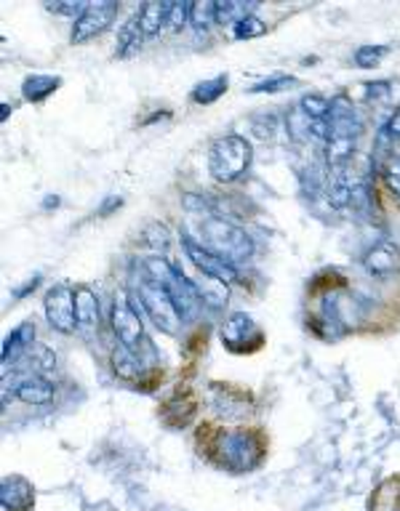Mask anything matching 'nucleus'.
<instances>
[{
	"label": "nucleus",
	"instance_id": "nucleus-1",
	"mask_svg": "<svg viewBox=\"0 0 400 511\" xmlns=\"http://www.w3.org/2000/svg\"><path fill=\"white\" fill-rule=\"evenodd\" d=\"M200 453L227 472H251L262 464L267 453V439L259 429L225 432L216 427H200Z\"/></svg>",
	"mask_w": 400,
	"mask_h": 511
},
{
	"label": "nucleus",
	"instance_id": "nucleus-2",
	"mask_svg": "<svg viewBox=\"0 0 400 511\" xmlns=\"http://www.w3.org/2000/svg\"><path fill=\"white\" fill-rule=\"evenodd\" d=\"M193 216L198 219V235L195 237L205 251H211L214 256H219L222 261H227L233 267L251 259L254 240L248 237L245 230H240L233 221H227L216 213H208V211H200Z\"/></svg>",
	"mask_w": 400,
	"mask_h": 511
},
{
	"label": "nucleus",
	"instance_id": "nucleus-3",
	"mask_svg": "<svg viewBox=\"0 0 400 511\" xmlns=\"http://www.w3.org/2000/svg\"><path fill=\"white\" fill-rule=\"evenodd\" d=\"M331 136L325 142V162L334 173L347 171V162L355 158L360 139V118L355 104L347 93L331 99Z\"/></svg>",
	"mask_w": 400,
	"mask_h": 511
},
{
	"label": "nucleus",
	"instance_id": "nucleus-4",
	"mask_svg": "<svg viewBox=\"0 0 400 511\" xmlns=\"http://www.w3.org/2000/svg\"><path fill=\"white\" fill-rule=\"evenodd\" d=\"M142 277L158 282L160 288L171 296V301H174L182 319H193L198 315L200 304H203L198 290H195L193 280H187L174 264H168L165 259H147L142 264Z\"/></svg>",
	"mask_w": 400,
	"mask_h": 511
},
{
	"label": "nucleus",
	"instance_id": "nucleus-5",
	"mask_svg": "<svg viewBox=\"0 0 400 511\" xmlns=\"http://www.w3.org/2000/svg\"><path fill=\"white\" fill-rule=\"evenodd\" d=\"M251 144L243 136H222L211 144L208 152V173L219 182V184H233L243 179L251 168Z\"/></svg>",
	"mask_w": 400,
	"mask_h": 511
},
{
	"label": "nucleus",
	"instance_id": "nucleus-6",
	"mask_svg": "<svg viewBox=\"0 0 400 511\" xmlns=\"http://www.w3.org/2000/svg\"><path fill=\"white\" fill-rule=\"evenodd\" d=\"M136 296H139V304L145 307V312L153 319V325L158 328L160 333H168V336H176V333H179L182 317L176 312L171 296L160 288L158 282L142 277V280H139V288H136Z\"/></svg>",
	"mask_w": 400,
	"mask_h": 511
},
{
	"label": "nucleus",
	"instance_id": "nucleus-7",
	"mask_svg": "<svg viewBox=\"0 0 400 511\" xmlns=\"http://www.w3.org/2000/svg\"><path fill=\"white\" fill-rule=\"evenodd\" d=\"M110 322H113V330L118 336L120 347H125L131 354H142V349H150V339L145 333V322L139 312L134 310V304L128 301L125 293H120L113 304V312H110ZM142 359V357H139Z\"/></svg>",
	"mask_w": 400,
	"mask_h": 511
},
{
	"label": "nucleus",
	"instance_id": "nucleus-8",
	"mask_svg": "<svg viewBox=\"0 0 400 511\" xmlns=\"http://www.w3.org/2000/svg\"><path fill=\"white\" fill-rule=\"evenodd\" d=\"M45 319L54 330L59 333H75L78 330V317H75V288L67 282H56L45 293Z\"/></svg>",
	"mask_w": 400,
	"mask_h": 511
},
{
	"label": "nucleus",
	"instance_id": "nucleus-9",
	"mask_svg": "<svg viewBox=\"0 0 400 511\" xmlns=\"http://www.w3.org/2000/svg\"><path fill=\"white\" fill-rule=\"evenodd\" d=\"M222 344L235 354L256 352L265 344V333L245 312H233L222 325Z\"/></svg>",
	"mask_w": 400,
	"mask_h": 511
},
{
	"label": "nucleus",
	"instance_id": "nucleus-10",
	"mask_svg": "<svg viewBox=\"0 0 400 511\" xmlns=\"http://www.w3.org/2000/svg\"><path fill=\"white\" fill-rule=\"evenodd\" d=\"M115 19H118V3H115V0L88 3L85 11L75 19V27H73V43H85V40L102 35Z\"/></svg>",
	"mask_w": 400,
	"mask_h": 511
},
{
	"label": "nucleus",
	"instance_id": "nucleus-11",
	"mask_svg": "<svg viewBox=\"0 0 400 511\" xmlns=\"http://www.w3.org/2000/svg\"><path fill=\"white\" fill-rule=\"evenodd\" d=\"M182 248H185L187 259L193 261V267L198 270L200 275L216 277V280H222V282H227V285H230V282H238V267H233V264L222 261L219 256H214L211 251H205L195 237H182Z\"/></svg>",
	"mask_w": 400,
	"mask_h": 511
},
{
	"label": "nucleus",
	"instance_id": "nucleus-12",
	"mask_svg": "<svg viewBox=\"0 0 400 511\" xmlns=\"http://www.w3.org/2000/svg\"><path fill=\"white\" fill-rule=\"evenodd\" d=\"M195 416H198V397L190 389H176L160 408V418L168 429H185L195 421Z\"/></svg>",
	"mask_w": 400,
	"mask_h": 511
},
{
	"label": "nucleus",
	"instance_id": "nucleus-13",
	"mask_svg": "<svg viewBox=\"0 0 400 511\" xmlns=\"http://www.w3.org/2000/svg\"><path fill=\"white\" fill-rule=\"evenodd\" d=\"M0 506H3V511H33V506H35V487L19 474L3 477V482H0Z\"/></svg>",
	"mask_w": 400,
	"mask_h": 511
},
{
	"label": "nucleus",
	"instance_id": "nucleus-14",
	"mask_svg": "<svg viewBox=\"0 0 400 511\" xmlns=\"http://www.w3.org/2000/svg\"><path fill=\"white\" fill-rule=\"evenodd\" d=\"M363 267H365L368 275L379 277V280L395 275V272H400V248L395 242H390V240L376 242V245L365 253Z\"/></svg>",
	"mask_w": 400,
	"mask_h": 511
},
{
	"label": "nucleus",
	"instance_id": "nucleus-15",
	"mask_svg": "<svg viewBox=\"0 0 400 511\" xmlns=\"http://www.w3.org/2000/svg\"><path fill=\"white\" fill-rule=\"evenodd\" d=\"M75 317H78V330L83 336H94L99 330V299L88 285L75 288Z\"/></svg>",
	"mask_w": 400,
	"mask_h": 511
},
{
	"label": "nucleus",
	"instance_id": "nucleus-16",
	"mask_svg": "<svg viewBox=\"0 0 400 511\" xmlns=\"http://www.w3.org/2000/svg\"><path fill=\"white\" fill-rule=\"evenodd\" d=\"M35 341V325L33 322H22L5 341H3V352H0V359H3V370H8V365H14L22 354L27 352Z\"/></svg>",
	"mask_w": 400,
	"mask_h": 511
},
{
	"label": "nucleus",
	"instance_id": "nucleus-17",
	"mask_svg": "<svg viewBox=\"0 0 400 511\" xmlns=\"http://www.w3.org/2000/svg\"><path fill=\"white\" fill-rule=\"evenodd\" d=\"M16 399H22L25 405H48L54 399V384L45 376H30L19 381Z\"/></svg>",
	"mask_w": 400,
	"mask_h": 511
},
{
	"label": "nucleus",
	"instance_id": "nucleus-18",
	"mask_svg": "<svg viewBox=\"0 0 400 511\" xmlns=\"http://www.w3.org/2000/svg\"><path fill=\"white\" fill-rule=\"evenodd\" d=\"M358 182L360 176H355V173H347V171L334 173V182H331V187H328V202H331V208H336V211L350 208V205H353V192H355Z\"/></svg>",
	"mask_w": 400,
	"mask_h": 511
},
{
	"label": "nucleus",
	"instance_id": "nucleus-19",
	"mask_svg": "<svg viewBox=\"0 0 400 511\" xmlns=\"http://www.w3.org/2000/svg\"><path fill=\"white\" fill-rule=\"evenodd\" d=\"M193 285H195V290H198L200 301L208 304L211 310H222V307L227 304V299H230L227 282H222V280H216V277L200 275L198 280H193Z\"/></svg>",
	"mask_w": 400,
	"mask_h": 511
},
{
	"label": "nucleus",
	"instance_id": "nucleus-20",
	"mask_svg": "<svg viewBox=\"0 0 400 511\" xmlns=\"http://www.w3.org/2000/svg\"><path fill=\"white\" fill-rule=\"evenodd\" d=\"M142 40H145V30H142V22H139V11L120 27L118 33V48H115V54H118L120 59H128V56H134L136 51H139V45H142Z\"/></svg>",
	"mask_w": 400,
	"mask_h": 511
},
{
	"label": "nucleus",
	"instance_id": "nucleus-21",
	"mask_svg": "<svg viewBox=\"0 0 400 511\" xmlns=\"http://www.w3.org/2000/svg\"><path fill=\"white\" fill-rule=\"evenodd\" d=\"M168 11H171V3H158V0L145 3V5L139 8V22H142L145 38L158 35L160 30L165 27V22H168Z\"/></svg>",
	"mask_w": 400,
	"mask_h": 511
},
{
	"label": "nucleus",
	"instance_id": "nucleus-22",
	"mask_svg": "<svg viewBox=\"0 0 400 511\" xmlns=\"http://www.w3.org/2000/svg\"><path fill=\"white\" fill-rule=\"evenodd\" d=\"M59 85H62V78H56V75H30V78H25V83H22V96L27 102H33V104H40Z\"/></svg>",
	"mask_w": 400,
	"mask_h": 511
},
{
	"label": "nucleus",
	"instance_id": "nucleus-23",
	"mask_svg": "<svg viewBox=\"0 0 400 511\" xmlns=\"http://www.w3.org/2000/svg\"><path fill=\"white\" fill-rule=\"evenodd\" d=\"M256 3H243V0H222L216 3V25L225 27H238L243 19L254 16Z\"/></svg>",
	"mask_w": 400,
	"mask_h": 511
},
{
	"label": "nucleus",
	"instance_id": "nucleus-24",
	"mask_svg": "<svg viewBox=\"0 0 400 511\" xmlns=\"http://www.w3.org/2000/svg\"><path fill=\"white\" fill-rule=\"evenodd\" d=\"M113 368H115V373H118L123 381H136V384H142V359L136 357V354H131L125 347H118L115 352H113Z\"/></svg>",
	"mask_w": 400,
	"mask_h": 511
},
{
	"label": "nucleus",
	"instance_id": "nucleus-25",
	"mask_svg": "<svg viewBox=\"0 0 400 511\" xmlns=\"http://www.w3.org/2000/svg\"><path fill=\"white\" fill-rule=\"evenodd\" d=\"M227 85H230L227 75H216V78L203 80V83H198V85L193 88V102H195V104H214L219 96L227 93Z\"/></svg>",
	"mask_w": 400,
	"mask_h": 511
},
{
	"label": "nucleus",
	"instance_id": "nucleus-26",
	"mask_svg": "<svg viewBox=\"0 0 400 511\" xmlns=\"http://www.w3.org/2000/svg\"><path fill=\"white\" fill-rule=\"evenodd\" d=\"M371 511H400V477L387 479L376 490V496L371 501Z\"/></svg>",
	"mask_w": 400,
	"mask_h": 511
},
{
	"label": "nucleus",
	"instance_id": "nucleus-27",
	"mask_svg": "<svg viewBox=\"0 0 400 511\" xmlns=\"http://www.w3.org/2000/svg\"><path fill=\"white\" fill-rule=\"evenodd\" d=\"M379 173L387 184V190L400 200V155L395 152H387L382 155V162H379Z\"/></svg>",
	"mask_w": 400,
	"mask_h": 511
},
{
	"label": "nucleus",
	"instance_id": "nucleus-28",
	"mask_svg": "<svg viewBox=\"0 0 400 511\" xmlns=\"http://www.w3.org/2000/svg\"><path fill=\"white\" fill-rule=\"evenodd\" d=\"M299 107L310 120H328V115H331V102L320 93H305Z\"/></svg>",
	"mask_w": 400,
	"mask_h": 511
},
{
	"label": "nucleus",
	"instance_id": "nucleus-29",
	"mask_svg": "<svg viewBox=\"0 0 400 511\" xmlns=\"http://www.w3.org/2000/svg\"><path fill=\"white\" fill-rule=\"evenodd\" d=\"M310 125H313V120L302 113V107H294V110L288 113V118H285V131H288V136L296 139V142L310 139Z\"/></svg>",
	"mask_w": 400,
	"mask_h": 511
},
{
	"label": "nucleus",
	"instance_id": "nucleus-30",
	"mask_svg": "<svg viewBox=\"0 0 400 511\" xmlns=\"http://www.w3.org/2000/svg\"><path fill=\"white\" fill-rule=\"evenodd\" d=\"M190 16H193V3H187V0H176V3H171V11H168V22H165V30H171V33H179L187 22H190Z\"/></svg>",
	"mask_w": 400,
	"mask_h": 511
},
{
	"label": "nucleus",
	"instance_id": "nucleus-31",
	"mask_svg": "<svg viewBox=\"0 0 400 511\" xmlns=\"http://www.w3.org/2000/svg\"><path fill=\"white\" fill-rule=\"evenodd\" d=\"M214 22H216V3H211V0L193 3V16H190V25H195V30H208Z\"/></svg>",
	"mask_w": 400,
	"mask_h": 511
},
{
	"label": "nucleus",
	"instance_id": "nucleus-32",
	"mask_svg": "<svg viewBox=\"0 0 400 511\" xmlns=\"http://www.w3.org/2000/svg\"><path fill=\"white\" fill-rule=\"evenodd\" d=\"M390 54V48L387 45H360L358 51H355V64L363 67V70H368V67H376L385 56Z\"/></svg>",
	"mask_w": 400,
	"mask_h": 511
},
{
	"label": "nucleus",
	"instance_id": "nucleus-33",
	"mask_svg": "<svg viewBox=\"0 0 400 511\" xmlns=\"http://www.w3.org/2000/svg\"><path fill=\"white\" fill-rule=\"evenodd\" d=\"M267 33V25L259 19V16H248L243 19L238 27H233V35L238 40H251V38H262Z\"/></svg>",
	"mask_w": 400,
	"mask_h": 511
},
{
	"label": "nucleus",
	"instance_id": "nucleus-34",
	"mask_svg": "<svg viewBox=\"0 0 400 511\" xmlns=\"http://www.w3.org/2000/svg\"><path fill=\"white\" fill-rule=\"evenodd\" d=\"M88 3H78V0H59V3H48V11L54 14H65V16H75L78 19L80 14L85 11Z\"/></svg>",
	"mask_w": 400,
	"mask_h": 511
},
{
	"label": "nucleus",
	"instance_id": "nucleus-35",
	"mask_svg": "<svg viewBox=\"0 0 400 511\" xmlns=\"http://www.w3.org/2000/svg\"><path fill=\"white\" fill-rule=\"evenodd\" d=\"M288 85H294V78L280 75V78H270V80H265V83H259V85H254V88H251V93H278V91L288 88Z\"/></svg>",
	"mask_w": 400,
	"mask_h": 511
},
{
	"label": "nucleus",
	"instance_id": "nucleus-36",
	"mask_svg": "<svg viewBox=\"0 0 400 511\" xmlns=\"http://www.w3.org/2000/svg\"><path fill=\"white\" fill-rule=\"evenodd\" d=\"M363 88H365V99H368V102H379V99H385V96L390 93L393 85L382 80V83H368V85H363Z\"/></svg>",
	"mask_w": 400,
	"mask_h": 511
},
{
	"label": "nucleus",
	"instance_id": "nucleus-37",
	"mask_svg": "<svg viewBox=\"0 0 400 511\" xmlns=\"http://www.w3.org/2000/svg\"><path fill=\"white\" fill-rule=\"evenodd\" d=\"M150 230H153V232H155V235L150 237V240H147V242H150V245H155V248H165V245H168V230H165V227H163V224H150Z\"/></svg>",
	"mask_w": 400,
	"mask_h": 511
},
{
	"label": "nucleus",
	"instance_id": "nucleus-38",
	"mask_svg": "<svg viewBox=\"0 0 400 511\" xmlns=\"http://www.w3.org/2000/svg\"><path fill=\"white\" fill-rule=\"evenodd\" d=\"M38 282H40V277H33V280L25 285V288H16V290H14V296H19V299H22V296H27L30 290H35V288H38Z\"/></svg>",
	"mask_w": 400,
	"mask_h": 511
},
{
	"label": "nucleus",
	"instance_id": "nucleus-39",
	"mask_svg": "<svg viewBox=\"0 0 400 511\" xmlns=\"http://www.w3.org/2000/svg\"><path fill=\"white\" fill-rule=\"evenodd\" d=\"M0 110H3V113H0V120H5V118H8V113H11L14 107H8V104H3Z\"/></svg>",
	"mask_w": 400,
	"mask_h": 511
},
{
	"label": "nucleus",
	"instance_id": "nucleus-40",
	"mask_svg": "<svg viewBox=\"0 0 400 511\" xmlns=\"http://www.w3.org/2000/svg\"><path fill=\"white\" fill-rule=\"evenodd\" d=\"M51 205H59V200H56V197H48V200H45V208H51Z\"/></svg>",
	"mask_w": 400,
	"mask_h": 511
},
{
	"label": "nucleus",
	"instance_id": "nucleus-41",
	"mask_svg": "<svg viewBox=\"0 0 400 511\" xmlns=\"http://www.w3.org/2000/svg\"><path fill=\"white\" fill-rule=\"evenodd\" d=\"M398 144H400V142H398Z\"/></svg>",
	"mask_w": 400,
	"mask_h": 511
}]
</instances>
